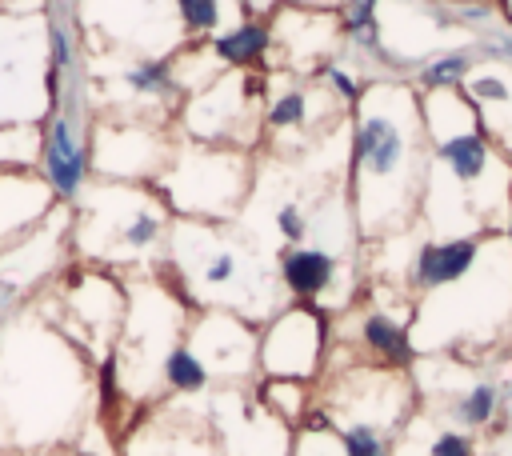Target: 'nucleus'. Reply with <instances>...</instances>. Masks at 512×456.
Masks as SVG:
<instances>
[{
	"instance_id": "1",
	"label": "nucleus",
	"mask_w": 512,
	"mask_h": 456,
	"mask_svg": "<svg viewBox=\"0 0 512 456\" xmlns=\"http://www.w3.org/2000/svg\"><path fill=\"white\" fill-rule=\"evenodd\" d=\"M428 176V132L420 92L408 80H368L348 108V172L344 200L360 240L408 232L420 216Z\"/></svg>"
},
{
	"instance_id": "2",
	"label": "nucleus",
	"mask_w": 512,
	"mask_h": 456,
	"mask_svg": "<svg viewBox=\"0 0 512 456\" xmlns=\"http://www.w3.org/2000/svg\"><path fill=\"white\" fill-rule=\"evenodd\" d=\"M160 268L180 284L196 308H224L252 324H264L288 304L276 280V256L268 260L236 220H172Z\"/></svg>"
},
{
	"instance_id": "3",
	"label": "nucleus",
	"mask_w": 512,
	"mask_h": 456,
	"mask_svg": "<svg viewBox=\"0 0 512 456\" xmlns=\"http://www.w3.org/2000/svg\"><path fill=\"white\" fill-rule=\"evenodd\" d=\"M72 252L108 272H148L164 260L172 208L156 184L96 180L72 204Z\"/></svg>"
},
{
	"instance_id": "4",
	"label": "nucleus",
	"mask_w": 512,
	"mask_h": 456,
	"mask_svg": "<svg viewBox=\"0 0 512 456\" xmlns=\"http://www.w3.org/2000/svg\"><path fill=\"white\" fill-rule=\"evenodd\" d=\"M504 324H512V236L492 232L480 264L416 300L412 312V344L416 352H464L492 340Z\"/></svg>"
},
{
	"instance_id": "5",
	"label": "nucleus",
	"mask_w": 512,
	"mask_h": 456,
	"mask_svg": "<svg viewBox=\"0 0 512 456\" xmlns=\"http://www.w3.org/2000/svg\"><path fill=\"white\" fill-rule=\"evenodd\" d=\"M152 184L176 220H240L256 188V156L176 136V148Z\"/></svg>"
},
{
	"instance_id": "6",
	"label": "nucleus",
	"mask_w": 512,
	"mask_h": 456,
	"mask_svg": "<svg viewBox=\"0 0 512 456\" xmlns=\"http://www.w3.org/2000/svg\"><path fill=\"white\" fill-rule=\"evenodd\" d=\"M264 104L268 72L264 68H224L208 88L184 96L172 116V132L196 144H224L256 152L264 144Z\"/></svg>"
},
{
	"instance_id": "7",
	"label": "nucleus",
	"mask_w": 512,
	"mask_h": 456,
	"mask_svg": "<svg viewBox=\"0 0 512 456\" xmlns=\"http://www.w3.org/2000/svg\"><path fill=\"white\" fill-rule=\"evenodd\" d=\"M48 16L0 12V124H44L48 100Z\"/></svg>"
},
{
	"instance_id": "8",
	"label": "nucleus",
	"mask_w": 512,
	"mask_h": 456,
	"mask_svg": "<svg viewBox=\"0 0 512 456\" xmlns=\"http://www.w3.org/2000/svg\"><path fill=\"white\" fill-rule=\"evenodd\" d=\"M56 332L64 340H72L76 348H84L88 356L104 360L124 328V312H128V280H120L108 268L96 264H76L64 268L56 292Z\"/></svg>"
},
{
	"instance_id": "9",
	"label": "nucleus",
	"mask_w": 512,
	"mask_h": 456,
	"mask_svg": "<svg viewBox=\"0 0 512 456\" xmlns=\"http://www.w3.org/2000/svg\"><path fill=\"white\" fill-rule=\"evenodd\" d=\"M332 348V316L316 304H280L256 336V380L280 376V380H308L316 384L324 376Z\"/></svg>"
},
{
	"instance_id": "10",
	"label": "nucleus",
	"mask_w": 512,
	"mask_h": 456,
	"mask_svg": "<svg viewBox=\"0 0 512 456\" xmlns=\"http://www.w3.org/2000/svg\"><path fill=\"white\" fill-rule=\"evenodd\" d=\"M176 148L172 124L104 116L92 120V176L120 184H152Z\"/></svg>"
},
{
	"instance_id": "11",
	"label": "nucleus",
	"mask_w": 512,
	"mask_h": 456,
	"mask_svg": "<svg viewBox=\"0 0 512 456\" xmlns=\"http://www.w3.org/2000/svg\"><path fill=\"white\" fill-rule=\"evenodd\" d=\"M276 280L288 300L316 304L328 316H340L356 304V272L352 264L324 244H292L276 252Z\"/></svg>"
},
{
	"instance_id": "12",
	"label": "nucleus",
	"mask_w": 512,
	"mask_h": 456,
	"mask_svg": "<svg viewBox=\"0 0 512 456\" xmlns=\"http://www.w3.org/2000/svg\"><path fill=\"white\" fill-rule=\"evenodd\" d=\"M256 336L260 324L224 312V308H196L188 316L184 344L204 360L212 380L224 388H244L256 380Z\"/></svg>"
},
{
	"instance_id": "13",
	"label": "nucleus",
	"mask_w": 512,
	"mask_h": 456,
	"mask_svg": "<svg viewBox=\"0 0 512 456\" xmlns=\"http://www.w3.org/2000/svg\"><path fill=\"white\" fill-rule=\"evenodd\" d=\"M92 108H56L40 124L36 176L60 204H72L92 180Z\"/></svg>"
},
{
	"instance_id": "14",
	"label": "nucleus",
	"mask_w": 512,
	"mask_h": 456,
	"mask_svg": "<svg viewBox=\"0 0 512 456\" xmlns=\"http://www.w3.org/2000/svg\"><path fill=\"white\" fill-rule=\"evenodd\" d=\"M412 312L416 308H404V312L392 308L384 300V288H368V296L344 312V316H352V332L348 336L332 332V340L344 348H356V356L368 364L412 372V364L420 356L412 344Z\"/></svg>"
},
{
	"instance_id": "15",
	"label": "nucleus",
	"mask_w": 512,
	"mask_h": 456,
	"mask_svg": "<svg viewBox=\"0 0 512 456\" xmlns=\"http://www.w3.org/2000/svg\"><path fill=\"white\" fill-rule=\"evenodd\" d=\"M272 24V56L264 72H292V76H316V68L332 56H340V16L320 8H292L280 4Z\"/></svg>"
},
{
	"instance_id": "16",
	"label": "nucleus",
	"mask_w": 512,
	"mask_h": 456,
	"mask_svg": "<svg viewBox=\"0 0 512 456\" xmlns=\"http://www.w3.org/2000/svg\"><path fill=\"white\" fill-rule=\"evenodd\" d=\"M212 412L224 456H288L296 428L276 420L256 396H244L240 388H224Z\"/></svg>"
},
{
	"instance_id": "17",
	"label": "nucleus",
	"mask_w": 512,
	"mask_h": 456,
	"mask_svg": "<svg viewBox=\"0 0 512 456\" xmlns=\"http://www.w3.org/2000/svg\"><path fill=\"white\" fill-rule=\"evenodd\" d=\"M484 244H488V236H476V232H464V236H424V240H416L412 252H408V264H404L408 296L420 300L428 292H440V288L464 280L480 264Z\"/></svg>"
},
{
	"instance_id": "18",
	"label": "nucleus",
	"mask_w": 512,
	"mask_h": 456,
	"mask_svg": "<svg viewBox=\"0 0 512 456\" xmlns=\"http://www.w3.org/2000/svg\"><path fill=\"white\" fill-rule=\"evenodd\" d=\"M508 400V388L492 376H468L460 368V380H452L448 388H436V416L464 428V432H484L500 420Z\"/></svg>"
},
{
	"instance_id": "19",
	"label": "nucleus",
	"mask_w": 512,
	"mask_h": 456,
	"mask_svg": "<svg viewBox=\"0 0 512 456\" xmlns=\"http://www.w3.org/2000/svg\"><path fill=\"white\" fill-rule=\"evenodd\" d=\"M60 200L36 176V168H0V248L32 232Z\"/></svg>"
},
{
	"instance_id": "20",
	"label": "nucleus",
	"mask_w": 512,
	"mask_h": 456,
	"mask_svg": "<svg viewBox=\"0 0 512 456\" xmlns=\"http://www.w3.org/2000/svg\"><path fill=\"white\" fill-rule=\"evenodd\" d=\"M460 92L480 112V124L496 140V148L512 160V68L496 60H480L460 84Z\"/></svg>"
},
{
	"instance_id": "21",
	"label": "nucleus",
	"mask_w": 512,
	"mask_h": 456,
	"mask_svg": "<svg viewBox=\"0 0 512 456\" xmlns=\"http://www.w3.org/2000/svg\"><path fill=\"white\" fill-rule=\"evenodd\" d=\"M392 456H480L476 432H464L448 420H440L428 408H416L408 424L400 428Z\"/></svg>"
},
{
	"instance_id": "22",
	"label": "nucleus",
	"mask_w": 512,
	"mask_h": 456,
	"mask_svg": "<svg viewBox=\"0 0 512 456\" xmlns=\"http://www.w3.org/2000/svg\"><path fill=\"white\" fill-rule=\"evenodd\" d=\"M204 44L220 60V68H236V72L268 68V56H272V24L268 20H252V16H240L236 24L220 28Z\"/></svg>"
},
{
	"instance_id": "23",
	"label": "nucleus",
	"mask_w": 512,
	"mask_h": 456,
	"mask_svg": "<svg viewBox=\"0 0 512 456\" xmlns=\"http://www.w3.org/2000/svg\"><path fill=\"white\" fill-rule=\"evenodd\" d=\"M480 64V52L476 44H452V48H436L428 52L412 72H408V84L416 92H440V88H460L468 80V72Z\"/></svg>"
},
{
	"instance_id": "24",
	"label": "nucleus",
	"mask_w": 512,
	"mask_h": 456,
	"mask_svg": "<svg viewBox=\"0 0 512 456\" xmlns=\"http://www.w3.org/2000/svg\"><path fill=\"white\" fill-rule=\"evenodd\" d=\"M252 396L288 428L308 424V416L316 412V384L308 380H280V376H260Z\"/></svg>"
},
{
	"instance_id": "25",
	"label": "nucleus",
	"mask_w": 512,
	"mask_h": 456,
	"mask_svg": "<svg viewBox=\"0 0 512 456\" xmlns=\"http://www.w3.org/2000/svg\"><path fill=\"white\" fill-rule=\"evenodd\" d=\"M160 384H164V392H172V396H204V392L212 388V372H208L204 360L180 340V344L168 348V356H164V364H160Z\"/></svg>"
},
{
	"instance_id": "26",
	"label": "nucleus",
	"mask_w": 512,
	"mask_h": 456,
	"mask_svg": "<svg viewBox=\"0 0 512 456\" xmlns=\"http://www.w3.org/2000/svg\"><path fill=\"white\" fill-rule=\"evenodd\" d=\"M172 12H176V24H180L188 44L212 40L220 32V20H224L220 0H172Z\"/></svg>"
},
{
	"instance_id": "27",
	"label": "nucleus",
	"mask_w": 512,
	"mask_h": 456,
	"mask_svg": "<svg viewBox=\"0 0 512 456\" xmlns=\"http://www.w3.org/2000/svg\"><path fill=\"white\" fill-rule=\"evenodd\" d=\"M316 80L328 88V96L348 112L356 100H360V92H364V84H368V76L356 68V64H344V56H332V60H324L320 68H316Z\"/></svg>"
},
{
	"instance_id": "28",
	"label": "nucleus",
	"mask_w": 512,
	"mask_h": 456,
	"mask_svg": "<svg viewBox=\"0 0 512 456\" xmlns=\"http://www.w3.org/2000/svg\"><path fill=\"white\" fill-rule=\"evenodd\" d=\"M40 124H0V168H36Z\"/></svg>"
},
{
	"instance_id": "29",
	"label": "nucleus",
	"mask_w": 512,
	"mask_h": 456,
	"mask_svg": "<svg viewBox=\"0 0 512 456\" xmlns=\"http://www.w3.org/2000/svg\"><path fill=\"white\" fill-rule=\"evenodd\" d=\"M288 456H344V444H340L336 428L324 424V420L312 412L308 424H300V428L292 432V448H288Z\"/></svg>"
},
{
	"instance_id": "30",
	"label": "nucleus",
	"mask_w": 512,
	"mask_h": 456,
	"mask_svg": "<svg viewBox=\"0 0 512 456\" xmlns=\"http://www.w3.org/2000/svg\"><path fill=\"white\" fill-rule=\"evenodd\" d=\"M272 232L280 240V248H292V244H308L312 236V216L300 200H280L272 208Z\"/></svg>"
},
{
	"instance_id": "31",
	"label": "nucleus",
	"mask_w": 512,
	"mask_h": 456,
	"mask_svg": "<svg viewBox=\"0 0 512 456\" xmlns=\"http://www.w3.org/2000/svg\"><path fill=\"white\" fill-rule=\"evenodd\" d=\"M472 44H476L480 60H496V64L512 68V28L508 24H496V28L480 32V36H472Z\"/></svg>"
},
{
	"instance_id": "32",
	"label": "nucleus",
	"mask_w": 512,
	"mask_h": 456,
	"mask_svg": "<svg viewBox=\"0 0 512 456\" xmlns=\"http://www.w3.org/2000/svg\"><path fill=\"white\" fill-rule=\"evenodd\" d=\"M240 4V16H252V20H272L280 12L284 0H236Z\"/></svg>"
},
{
	"instance_id": "33",
	"label": "nucleus",
	"mask_w": 512,
	"mask_h": 456,
	"mask_svg": "<svg viewBox=\"0 0 512 456\" xmlns=\"http://www.w3.org/2000/svg\"><path fill=\"white\" fill-rule=\"evenodd\" d=\"M284 4H292V8H320V12H340L344 0H284Z\"/></svg>"
},
{
	"instance_id": "34",
	"label": "nucleus",
	"mask_w": 512,
	"mask_h": 456,
	"mask_svg": "<svg viewBox=\"0 0 512 456\" xmlns=\"http://www.w3.org/2000/svg\"><path fill=\"white\" fill-rule=\"evenodd\" d=\"M128 456H180V452H176V448H172V444H168V448H144V452H140V448H132V444H128Z\"/></svg>"
},
{
	"instance_id": "35",
	"label": "nucleus",
	"mask_w": 512,
	"mask_h": 456,
	"mask_svg": "<svg viewBox=\"0 0 512 456\" xmlns=\"http://www.w3.org/2000/svg\"><path fill=\"white\" fill-rule=\"evenodd\" d=\"M500 12H504V24L512 28V0H500Z\"/></svg>"
},
{
	"instance_id": "36",
	"label": "nucleus",
	"mask_w": 512,
	"mask_h": 456,
	"mask_svg": "<svg viewBox=\"0 0 512 456\" xmlns=\"http://www.w3.org/2000/svg\"><path fill=\"white\" fill-rule=\"evenodd\" d=\"M56 456H88L84 448H64V452H56Z\"/></svg>"
},
{
	"instance_id": "37",
	"label": "nucleus",
	"mask_w": 512,
	"mask_h": 456,
	"mask_svg": "<svg viewBox=\"0 0 512 456\" xmlns=\"http://www.w3.org/2000/svg\"><path fill=\"white\" fill-rule=\"evenodd\" d=\"M8 444V428H4V416H0V448Z\"/></svg>"
},
{
	"instance_id": "38",
	"label": "nucleus",
	"mask_w": 512,
	"mask_h": 456,
	"mask_svg": "<svg viewBox=\"0 0 512 456\" xmlns=\"http://www.w3.org/2000/svg\"><path fill=\"white\" fill-rule=\"evenodd\" d=\"M0 344H4V320H0Z\"/></svg>"
}]
</instances>
